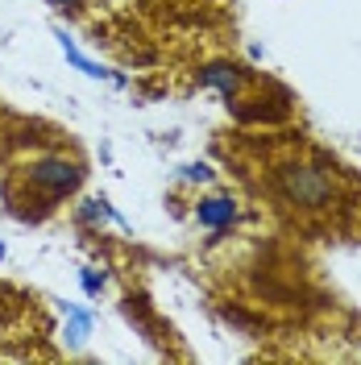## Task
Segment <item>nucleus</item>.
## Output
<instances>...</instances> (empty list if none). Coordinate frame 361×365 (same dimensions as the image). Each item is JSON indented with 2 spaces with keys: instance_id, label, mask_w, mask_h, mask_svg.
I'll list each match as a JSON object with an SVG mask.
<instances>
[{
  "instance_id": "nucleus-5",
  "label": "nucleus",
  "mask_w": 361,
  "mask_h": 365,
  "mask_svg": "<svg viewBox=\"0 0 361 365\" xmlns=\"http://www.w3.org/2000/svg\"><path fill=\"white\" fill-rule=\"evenodd\" d=\"M54 38H59V50L67 54V63H71V67H79V71H83V75H88V79H113V71H108V67H100V63H91L88 54H83L79 46L71 42V38H67V34H63V29H59Z\"/></svg>"
},
{
  "instance_id": "nucleus-7",
  "label": "nucleus",
  "mask_w": 361,
  "mask_h": 365,
  "mask_svg": "<svg viewBox=\"0 0 361 365\" xmlns=\"http://www.w3.org/2000/svg\"><path fill=\"white\" fill-rule=\"evenodd\" d=\"M67 316H71V328H67L71 344H83L88 341V328H91V316L88 312H79V307H67Z\"/></svg>"
},
{
  "instance_id": "nucleus-11",
  "label": "nucleus",
  "mask_w": 361,
  "mask_h": 365,
  "mask_svg": "<svg viewBox=\"0 0 361 365\" xmlns=\"http://www.w3.org/2000/svg\"><path fill=\"white\" fill-rule=\"evenodd\" d=\"M0 262H4V241H0Z\"/></svg>"
},
{
  "instance_id": "nucleus-3",
  "label": "nucleus",
  "mask_w": 361,
  "mask_h": 365,
  "mask_svg": "<svg viewBox=\"0 0 361 365\" xmlns=\"http://www.w3.org/2000/svg\"><path fill=\"white\" fill-rule=\"evenodd\" d=\"M200 83L203 88H216L228 104H233V100H241V91L253 83V71L237 67V63H208V67H200Z\"/></svg>"
},
{
  "instance_id": "nucleus-6",
  "label": "nucleus",
  "mask_w": 361,
  "mask_h": 365,
  "mask_svg": "<svg viewBox=\"0 0 361 365\" xmlns=\"http://www.w3.org/2000/svg\"><path fill=\"white\" fill-rule=\"evenodd\" d=\"M75 216H79V225H104V220L113 216V207H108V200L100 195V200H83Z\"/></svg>"
},
{
  "instance_id": "nucleus-10",
  "label": "nucleus",
  "mask_w": 361,
  "mask_h": 365,
  "mask_svg": "<svg viewBox=\"0 0 361 365\" xmlns=\"http://www.w3.org/2000/svg\"><path fill=\"white\" fill-rule=\"evenodd\" d=\"M54 13H67V17H75V13H83V0H46Z\"/></svg>"
},
{
  "instance_id": "nucleus-9",
  "label": "nucleus",
  "mask_w": 361,
  "mask_h": 365,
  "mask_svg": "<svg viewBox=\"0 0 361 365\" xmlns=\"http://www.w3.org/2000/svg\"><path fill=\"white\" fill-rule=\"evenodd\" d=\"M183 182H212L216 175H212V166H203V162H191V166H183L179 170Z\"/></svg>"
},
{
  "instance_id": "nucleus-2",
  "label": "nucleus",
  "mask_w": 361,
  "mask_h": 365,
  "mask_svg": "<svg viewBox=\"0 0 361 365\" xmlns=\"http://www.w3.org/2000/svg\"><path fill=\"white\" fill-rule=\"evenodd\" d=\"M274 191L283 204H291L295 212H332L340 200V187L332 166H320V162H303V158H283L274 166Z\"/></svg>"
},
{
  "instance_id": "nucleus-4",
  "label": "nucleus",
  "mask_w": 361,
  "mask_h": 365,
  "mask_svg": "<svg viewBox=\"0 0 361 365\" xmlns=\"http://www.w3.org/2000/svg\"><path fill=\"white\" fill-rule=\"evenodd\" d=\"M241 220V207L233 195H203L200 204H195V225L208 228V232H225Z\"/></svg>"
},
{
  "instance_id": "nucleus-1",
  "label": "nucleus",
  "mask_w": 361,
  "mask_h": 365,
  "mask_svg": "<svg viewBox=\"0 0 361 365\" xmlns=\"http://www.w3.org/2000/svg\"><path fill=\"white\" fill-rule=\"evenodd\" d=\"M83 162L67 158L59 150L50 154H34V158L13 170V179H4V200H9V212L21 216V220H42L46 212L63 204L67 195H75L83 187Z\"/></svg>"
},
{
  "instance_id": "nucleus-8",
  "label": "nucleus",
  "mask_w": 361,
  "mask_h": 365,
  "mask_svg": "<svg viewBox=\"0 0 361 365\" xmlns=\"http://www.w3.org/2000/svg\"><path fill=\"white\" fill-rule=\"evenodd\" d=\"M79 282H83V291H88L91 299H96L100 291H104V287H108V274L96 270V266H83V270H79Z\"/></svg>"
}]
</instances>
